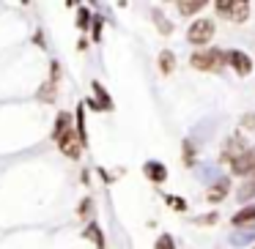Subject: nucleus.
<instances>
[{"mask_svg":"<svg viewBox=\"0 0 255 249\" xmlns=\"http://www.w3.org/2000/svg\"><path fill=\"white\" fill-rule=\"evenodd\" d=\"M217 14L225 19H233V22H244L250 17V3L247 0H217L214 3Z\"/></svg>","mask_w":255,"mask_h":249,"instance_id":"1","label":"nucleus"},{"mask_svg":"<svg viewBox=\"0 0 255 249\" xmlns=\"http://www.w3.org/2000/svg\"><path fill=\"white\" fill-rule=\"evenodd\" d=\"M225 63V52L222 50H206V52H195L192 55V66L198 72H220Z\"/></svg>","mask_w":255,"mask_h":249,"instance_id":"2","label":"nucleus"},{"mask_svg":"<svg viewBox=\"0 0 255 249\" xmlns=\"http://www.w3.org/2000/svg\"><path fill=\"white\" fill-rule=\"evenodd\" d=\"M214 36V22L211 19H195L187 28V41L189 44H209Z\"/></svg>","mask_w":255,"mask_h":249,"instance_id":"3","label":"nucleus"},{"mask_svg":"<svg viewBox=\"0 0 255 249\" xmlns=\"http://www.w3.org/2000/svg\"><path fill=\"white\" fill-rule=\"evenodd\" d=\"M58 83H61V63L52 61V66H50V80H47V83L41 85L39 90H36V99H39V101H55V96H58Z\"/></svg>","mask_w":255,"mask_h":249,"instance_id":"4","label":"nucleus"},{"mask_svg":"<svg viewBox=\"0 0 255 249\" xmlns=\"http://www.w3.org/2000/svg\"><path fill=\"white\" fill-rule=\"evenodd\" d=\"M55 143H58V148H61V154H66L69 159H80V154H83V143H80V137H77L74 129L63 132Z\"/></svg>","mask_w":255,"mask_h":249,"instance_id":"5","label":"nucleus"},{"mask_svg":"<svg viewBox=\"0 0 255 249\" xmlns=\"http://www.w3.org/2000/svg\"><path fill=\"white\" fill-rule=\"evenodd\" d=\"M244 151H247V148H244V137H242V134H233V137L225 140V148H222V162L233 165V162H236Z\"/></svg>","mask_w":255,"mask_h":249,"instance_id":"6","label":"nucleus"},{"mask_svg":"<svg viewBox=\"0 0 255 249\" xmlns=\"http://www.w3.org/2000/svg\"><path fill=\"white\" fill-rule=\"evenodd\" d=\"M225 61L231 63L233 69H236V74H250L253 72V61L247 58V52H242V50H231V52H225Z\"/></svg>","mask_w":255,"mask_h":249,"instance_id":"7","label":"nucleus"},{"mask_svg":"<svg viewBox=\"0 0 255 249\" xmlns=\"http://www.w3.org/2000/svg\"><path fill=\"white\" fill-rule=\"evenodd\" d=\"M253 170H255V145H253V148H247V151H244V154L231 165V172H236V175H250Z\"/></svg>","mask_w":255,"mask_h":249,"instance_id":"8","label":"nucleus"},{"mask_svg":"<svg viewBox=\"0 0 255 249\" xmlns=\"http://www.w3.org/2000/svg\"><path fill=\"white\" fill-rule=\"evenodd\" d=\"M228 192H231V181H228V178H217V181L209 186L206 197H209V203H220V200H225Z\"/></svg>","mask_w":255,"mask_h":249,"instance_id":"9","label":"nucleus"},{"mask_svg":"<svg viewBox=\"0 0 255 249\" xmlns=\"http://www.w3.org/2000/svg\"><path fill=\"white\" fill-rule=\"evenodd\" d=\"M91 88H94L96 99H94V101H88V107H94V110H113V99L107 96V90L102 88L99 83H91Z\"/></svg>","mask_w":255,"mask_h":249,"instance_id":"10","label":"nucleus"},{"mask_svg":"<svg viewBox=\"0 0 255 249\" xmlns=\"http://www.w3.org/2000/svg\"><path fill=\"white\" fill-rule=\"evenodd\" d=\"M143 172H145V178H148L151 183H165V178H167L165 165H159V162H145Z\"/></svg>","mask_w":255,"mask_h":249,"instance_id":"11","label":"nucleus"},{"mask_svg":"<svg viewBox=\"0 0 255 249\" xmlns=\"http://www.w3.org/2000/svg\"><path fill=\"white\" fill-rule=\"evenodd\" d=\"M72 121H74V118L69 115V112H58L55 126H52V140H58L63 132H69V129H72Z\"/></svg>","mask_w":255,"mask_h":249,"instance_id":"12","label":"nucleus"},{"mask_svg":"<svg viewBox=\"0 0 255 249\" xmlns=\"http://www.w3.org/2000/svg\"><path fill=\"white\" fill-rule=\"evenodd\" d=\"M233 225L236 227H244V225H255V203L253 205H244L236 216H233Z\"/></svg>","mask_w":255,"mask_h":249,"instance_id":"13","label":"nucleus"},{"mask_svg":"<svg viewBox=\"0 0 255 249\" xmlns=\"http://www.w3.org/2000/svg\"><path fill=\"white\" fill-rule=\"evenodd\" d=\"M77 137H80V143H83V148L88 145V129H85V104H80L77 107Z\"/></svg>","mask_w":255,"mask_h":249,"instance_id":"14","label":"nucleus"},{"mask_svg":"<svg viewBox=\"0 0 255 249\" xmlns=\"http://www.w3.org/2000/svg\"><path fill=\"white\" fill-rule=\"evenodd\" d=\"M83 236H85V238H91L96 249H105V236H102L99 225H94V222H91V225H88V227H85V230H83Z\"/></svg>","mask_w":255,"mask_h":249,"instance_id":"15","label":"nucleus"},{"mask_svg":"<svg viewBox=\"0 0 255 249\" xmlns=\"http://www.w3.org/2000/svg\"><path fill=\"white\" fill-rule=\"evenodd\" d=\"M200 8H206L203 0H181V3H178V11H181L184 17H187V14H198Z\"/></svg>","mask_w":255,"mask_h":249,"instance_id":"16","label":"nucleus"},{"mask_svg":"<svg viewBox=\"0 0 255 249\" xmlns=\"http://www.w3.org/2000/svg\"><path fill=\"white\" fill-rule=\"evenodd\" d=\"M159 69H162V74H173V69H176V55H173L170 50H165L159 55Z\"/></svg>","mask_w":255,"mask_h":249,"instance_id":"17","label":"nucleus"},{"mask_svg":"<svg viewBox=\"0 0 255 249\" xmlns=\"http://www.w3.org/2000/svg\"><path fill=\"white\" fill-rule=\"evenodd\" d=\"M231 241L233 244H250V241H255V227H242V230H236L231 236Z\"/></svg>","mask_w":255,"mask_h":249,"instance_id":"18","label":"nucleus"},{"mask_svg":"<svg viewBox=\"0 0 255 249\" xmlns=\"http://www.w3.org/2000/svg\"><path fill=\"white\" fill-rule=\"evenodd\" d=\"M253 197H255V175L247 178V181L242 183V189H239V200H242V203H247V200H253Z\"/></svg>","mask_w":255,"mask_h":249,"instance_id":"19","label":"nucleus"},{"mask_svg":"<svg viewBox=\"0 0 255 249\" xmlns=\"http://www.w3.org/2000/svg\"><path fill=\"white\" fill-rule=\"evenodd\" d=\"M88 22H91V11L88 8H77V28L80 30H88Z\"/></svg>","mask_w":255,"mask_h":249,"instance_id":"20","label":"nucleus"},{"mask_svg":"<svg viewBox=\"0 0 255 249\" xmlns=\"http://www.w3.org/2000/svg\"><path fill=\"white\" fill-rule=\"evenodd\" d=\"M154 249H176V241H173V236H159L156 238V244H154Z\"/></svg>","mask_w":255,"mask_h":249,"instance_id":"21","label":"nucleus"},{"mask_svg":"<svg viewBox=\"0 0 255 249\" xmlns=\"http://www.w3.org/2000/svg\"><path fill=\"white\" fill-rule=\"evenodd\" d=\"M154 19H156V25H159V33H170V30H173V25H170V19H165V17H162V14L159 11H154Z\"/></svg>","mask_w":255,"mask_h":249,"instance_id":"22","label":"nucleus"},{"mask_svg":"<svg viewBox=\"0 0 255 249\" xmlns=\"http://www.w3.org/2000/svg\"><path fill=\"white\" fill-rule=\"evenodd\" d=\"M184 165H195V148H192V143H184Z\"/></svg>","mask_w":255,"mask_h":249,"instance_id":"23","label":"nucleus"},{"mask_svg":"<svg viewBox=\"0 0 255 249\" xmlns=\"http://www.w3.org/2000/svg\"><path fill=\"white\" fill-rule=\"evenodd\" d=\"M242 126H244V129H255V112H247V115H242Z\"/></svg>","mask_w":255,"mask_h":249,"instance_id":"24","label":"nucleus"},{"mask_svg":"<svg viewBox=\"0 0 255 249\" xmlns=\"http://www.w3.org/2000/svg\"><path fill=\"white\" fill-rule=\"evenodd\" d=\"M167 203H170L176 211H184V208H187V203H184L181 197H167Z\"/></svg>","mask_w":255,"mask_h":249,"instance_id":"25","label":"nucleus"},{"mask_svg":"<svg viewBox=\"0 0 255 249\" xmlns=\"http://www.w3.org/2000/svg\"><path fill=\"white\" fill-rule=\"evenodd\" d=\"M91 205H94V203H91V197H85L83 203H80V216H88L91 214Z\"/></svg>","mask_w":255,"mask_h":249,"instance_id":"26","label":"nucleus"},{"mask_svg":"<svg viewBox=\"0 0 255 249\" xmlns=\"http://www.w3.org/2000/svg\"><path fill=\"white\" fill-rule=\"evenodd\" d=\"M214 222H217V214H209V216H200L198 225H214Z\"/></svg>","mask_w":255,"mask_h":249,"instance_id":"27","label":"nucleus"},{"mask_svg":"<svg viewBox=\"0 0 255 249\" xmlns=\"http://www.w3.org/2000/svg\"><path fill=\"white\" fill-rule=\"evenodd\" d=\"M94 39H102V19H94Z\"/></svg>","mask_w":255,"mask_h":249,"instance_id":"28","label":"nucleus"},{"mask_svg":"<svg viewBox=\"0 0 255 249\" xmlns=\"http://www.w3.org/2000/svg\"><path fill=\"white\" fill-rule=\"evenodd\" d=\"M253 249H255V247H253Z\"/></svg>","mask_w":255,"mask_h":249,"instance_id":"29","label":"nucleus"}]
</instances>
